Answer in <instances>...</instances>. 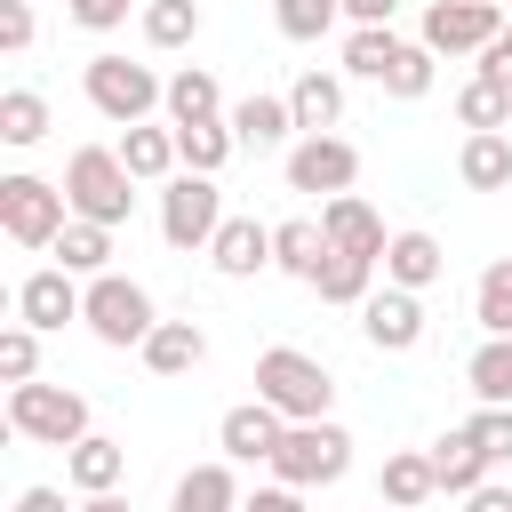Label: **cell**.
I'll use <instances>...</instances> for the list:
<instances>
[{
  "instance_id": "1",
  "label": "cell",
  "mask_w": 512,
  "mask_h": 512,
  "mask_svg": "<svg viewBox=\"0 0 512 512\" xmlns=\"http://www.w3.org/2000/svg\"><path fill=\"white\" fill-rule=\"evenodd\" d=\"M256 400H264V408H280L288 424H320V416H328V400H336V376H328L312 352L272 344V352H256Z\"/></svg>"
},
{
  "instance_id": "2",
  "label": "cell",
  "mask_w": 512,
  "mask_h": 512,
  "mask_svg": "<svg viewBox=\"0 0 512 512\" xmlns=\"http://www.w3.org/2000/svg\"><path fill=\"white\" fill-rule=\"evenodd\" d=\"M80 88H88V104L112 120V128H144L160 104H168V80L152 72V64H128V56H88L80 64Z\"/></svg>"
},
{
  "instance_id": "3",
  "label": "cell",
  "mask_w": 512,
  "mask_h": 512,
  "mask_svg": "<svg viewBox=\"0 0 512 512\" xmlns=\"http://www.w3.org/2000/svg\"><path fill=\"white\" fill-rule=\"evenodd\" d=\"M64 200H72V216L120 232L128 208H136V176L120 168V144H80V152L64 160Z\"/></svg>"
},
{
  "instance_id": "4",
  "label": "cell",
  "mask_w": 512,
  "mask_h": 512,
  "mask_svg": "<svg viewBox=\"0 0 512 512\" xmlns=\"http://www.w3.org/2000/svg\"><path fill=\"white\" fill-rule=\"evenodd\" d=\"M80 320H88V336L96 344H112V352H144V336L160 328V312H152V288L144 280H128V272H104V280H88V304H80Z\"/></svg>"
},
{
  "instance_id": "5",
  "label": "cell",
  "mask_w": 512,
  "mask_h": 512,
  "mask_svg": "<svg viewBox=\"0 0 512 512\" xmlns=\"http://www.w3.org/2000/svg\"><path fill=\"white\" fill-rule=\"evenodd\" d=\"M8 432L40 448H80L88 440V400L64 384H8Z\"/></svg>"
},
{
  "instance_id": "6",
  "label": "cell",
  "mask_w": 512,
  "mask_h": 512,
  "mask_svg": "<svg viewBox=\"0 0 512 512\" xmlns=\"http://www.w3.org/2000/svg\"><path fill=\"white\" fill-rule=\"evenodd\" d=\"M352 472V432L344 424H288V440L272 448V480L280 488H328V480H344Z\"/></svg>"
},
{
  "instance_id": "7",
  "label": "cell",
  "mask_w": 512,
  "mask_h": 512,
  "mask_svg": "<svg viewBox=\"0 0 512 512\" xmlns=\"http://www.w3.org/2000/svg\"><path fill=\"white\" fill-rule=\"evenodd\" d=\"M72 224V200H64V184H48V176H0V232L16 240V248H56V232Z\"/></svg>"
},
{
  "instance_id": "8",
  "label": "cell",
  "mask_w": 512,
  "mask_h": 512,
  "mask_svg": "<svg viewBox=\"0 0 512 512\" xmlns=\"http://www.w3.org/2000/svg\"><path fill=\"white\" fill-rule=\"evenodd\" d=\"M216 232H224V192H216V176L176 168V176L160 184V240H168V248H208Z\"/></svg>"
},
{
  "instance_id": "9",
  "label": "cell",
  "mask_w": 512,
  "mask_h": 512,
  "mask_svg": "<svg viewBox=\"0 0 512 512\" xmlns=\"http://www.w3.org/2000/svg\"><path fill=\"white\" fill-rule=\"evenodd\" d=\"M352 176H360V152L344 136H296L288 144V192H312L328 208V200L352 192Z\"/></svg>"
},
{
  "instance_id": "10",
  "label": "cell",
  "mask_w": 512,
  "mask_h": 512,
  "mask_svg": "<svg viewBox=\"0 0 512 512\" xmlns=\"http://www.w3.org/2000/svg\"><path fill=\"white\" fill-rule=\"evenodd\" d=\"M504 32V16H496V0H432L424 8V48L432 56H480L488 40Z\"/></svg>"
},
{
  "instance_id": "11",
  "label": "cell",
  "mask_w": 512,
  "mask_h": 512,
  "mask_svg": "<svg viewBox=\"0 0 512 512\" xmlns=\"http://www.w3.org/2000/svg\"><path fill=\"white\" fill-rule=\"evenodd\" d=\"M80 304H88V288H80L64 264H40V272L16 280V320L40 328V336H56L64 320H80Z\"/></svg>"
},
{
  "instance_id": "12",
  "label": "cell",
  "mask_w": 512,
  "mask_h": 512,
  "mask_svg": "<svg viewBox=\"0 0 512 512\" xmlns=\"http://www.w3.org/2000/svg\"><path fill=\"white\" fill-rule=\"evenodd\" d=\"M360 336H368L376 352H416V344H424V296L384 280V288L360 304Z\"/></svg>"
},
{
  "instance_id": "13",
  "label": "cell",
  "mask_w": 512,
  "mask_h": 512,
  "mask_svg": "<svg viewBox=\"0 0 512 512\" xmlns=\"http://www.w3.org/2000/svg\"><path fill=\"white\" fill-rule=\"evenodd\" d=\"M288 440V416L280 408H264V400H240V408H224V424H216V448H224V464H272V448Z\"/></svg>"
},
{
  "instance_id": "14",
  "label": "cell",
  "mask_w": 512,
  "mask_h": 512,
  "mask_svg": "<svg viewBox=\"0 0 512 512\" xmlns=\"http://www.w3.org/2000/svg\"><path fill=\"white\" fill-rule=\"evenodd\" d=\"M320 232H328V248H336V256H376V264H384V248H392L384 216H376V208H368L360 192L328 200V208H320Z\"/></svg>"
},
{
  "instance_id": "15",
  "label": "cell",
  "mask_w": 512,
  "mask_h": 512,
  "mask_svg": "<svg viewBox=\"0 0 512 512\" xmlns=\"http://www.w3.org/2000/svg\"><path fill=\"white\" fill-rule=\"evenodd\" d=\"M208 264H216L224 280H256V272L272 264V224H256V216H224V232L208 240Z\"/></svg>"
},
{
  "instance_id": "16",
  "label": "cell",
  "mask_w": 512,
  "mask_h": 512,
  "mask_svg": "<svg viewBox=\"0 0 512 512\" xmlns=\"http://www.w3.org/2000/svg\"><path fill=\"white\" fill-rule=\"evenodd\" d=\"M224 120H232L240 152H280V144L296 136V112H288V96H240Z\"/></svg>"
},
{
  "instance_id": "17",
  "label": "cell",
  "mask_w": 512,
  "mask_h": 512,
  "mask_svg": "<svg viewBox=\"0 0 512 512\" xmlns=\"http://www.w3.org/2000/svg\"><path fill=\"white\" fill-rule=\"evenodd\" d=\"M336 248H328V232L312 224V216H288V224H272V272H288V280H320V264H328Z\"/></svg>"
},
{
  "instance_id": "18",
  "label": "cell",
  "mask_w": 512,
  "mask_h": 512,
  "mask_svg": "<svg viewBox=\"0 0 512 512\" xmlns=\"http://www.w3.org/2000/svg\"><path fill=\"white\" fill-rule=\"evenodd\" d=\"M440 496V472H432V448H400V456H384V480H376V504H392V512H416V504H432Z\"/></svg>"
},
{
  "instance_id": "19",
  "label": "cell",
  "mask_w": 512,
  "mask_h": 512,
  "mask_svg": "<svg viewBox=\"0 0 512 512\" xmlns=\"http://www.w3.org/2000/svg\"><path fill=\"white\" fill-rule=\"evenodd\" d=\"M288 112H296V128L304 136H336V120H344V80L336 72H296V88H288Z\"/></svg>"
},
{
  "instance_id": "20",
  "label": "cell",
  "mask_w": 512,
  "mask_h": 512,
  "mask_svg": "<svg viewBox=\"0 0 512 512\" xmlns=\"http://www.w3.org/2000/svg\"><path fill=\"white\" fill-rule=\"evenodd\" d=\"M440 272H448V248H440L432 232H392V248H384V280H392V288H416V296H424Z\"/></svg>"
},
{
  "instance_id": "21",
  "label": "cell",
  "mask_w": 512,
  "mask_h": 512,
  "mask_svg": "<svg viewBox=\"0 0 512 512\" xmlns=\"http://www.w3.org/2000/svg\"><path fill=\"white\" fill-rule=\"evenodd\" d=\"M208 360V328L200 320H160L152 336H144V368L152 376H192Z\"/></svg>"
},
{
  "instance_id": "22",
  "label": "cell",
  "mask_w": 512,
  "mask_h": 512,
  "mask_svg": "<svg viewBox=\"0 0 512 512\" xmlns=\"http://www.w3.org/2000/svg\"><path fill=\"white\" fill-rule=\"evenodd\" d=\"M64 480H72L80 496H104V488H120V480H128V448H120V440H104V432H88L80 448H64Z\"/></svg>"
},
{
  "instance_id": "23",
  "label": "cell",
  "mask_w": 512,
  "mask_h": 512,
  "mask_svg": "<svg viewBox=\"0 0 512 512\" xmlns=\"http://www.w3.org/2000/svg\"><path fill=\"white\" fill-rule=\"evenodd\" d=\"M432 472H440V488H448V496H472V488H488V472H496V464H488V448L456 424V432H440V440H432Z\"/></svg>"
},
{
  "instance_id": "24",
  "label": "cell",
  "mask_w": 512,
  "mask_h": 512,
  "mask_svg": "<svg viewBox=\"0 0 512 512\" xmlns=\"http://www.w3.org/2000/svg\"><path fill=\"white\" fill-rule=\"evenodd\" d=\"M120 168L136 176V184H168L184 160H176V128H120Z\"/></svg>"
},
{
  "instance_id": "25",
  "label": "cell",
  "mask_w": 512,
  "mask_h": 512,
  "mask_svg": "<svg viewBox=\"0 0 512 512\" xmlns=\"http://www.w3.org/2000/svg\"><path fill=\"white\" fill-rule=\"evenodd\" d=\"M192 120H224V88H216L208 64L168 72V128H192Z\"/></svg>"
},
{
  "instance_id": "26",
  "label": "cell",
  "mask_w": 512,
  "mask_h": 512,
  "mask_svg": "<svg viewBox=\"0 0 512 512\" xmlns=\"http://www.w3.org/2000/svg\"><path fill=\"white\" fill-rule=\"evenodd\" d=\"M56 264H64L72 280H104V272H112V224L72 216V224L56 232Z\"/></svg>"
},
{
  "instance_id": "27",
  "label": "cell",
  "mask_w": 512,
  "mask_h": 512,
  "mask_svg": "<svg viewBox=\"0 0 512 512\" xmlns=\"http://www.w3.org/2000/svg\"><path fill=\"white\" fill-rule=\"evenodd\" d=\"M248 496H240V480H232V464H192L184 480H176V496H168V512H240Z\"/></svg>"
},
{
  "instance_id": "28",
  "label": "cell",
  "mask_w": 512,
  "mask_h": 512,
  "mask_svg": "<svg viewBox=\"0 0 512 512\" xmlns=\"http://www.w3.org/2000/svg\"><path fill=\"white\" fill-rule=\"evenodd\" d=\"M464 384L480 408H512V336H480V352L464 360Z\"/></svg>"
},
{
  "instance_id": "29",
  "label": "cell",
  "mask_w": 512,
  "mask_h": 512,
  "mask_svg": "<svg viewBox=\"0 0 512 512\" xmlns=\"http://www.w3.org/2000/svg\"><path fill=\"white\" fill-rule=\"evenodd\" d=\"M456 120H464L472 136H504V128H512V88H504V80H480V72H472V80L456 88Z\"/></svg>"
},
{
  "instance_id": "30",
  "label": "cell",
  "mask_w": 512,
  "mask_h": 512,
  "mask_svg": "<svg viewBox=\"0 0 512 512\" xmlns=\"http://www.w3.org/2000/svg\"><path fill=\"white\" fill-rule=\"evenodd\" d=\"M456 176H464L472 192H512V136H464Z\"/></svg>"
},
{
  "instance_id": "31",
  "label": "cell",
  "mask_w": 512,
  "mask_h": 512,
  "mask_svg": "<svg viewBox=\"0 0 512 512\" xmlns=\"http://www.w3.org/2000/svg\"><path fill=\"white\" fill-rule=\"evenodd\" d=\"M232 152H240L232 120H192V128H176V160H184L192 176H216V168H224Z\"/></svg>"
},
{
  "instance_id": "32",
  "label": "cell",
  "mask_w": 512,
  "mask_h": 512,
  "mask_svg": "<svg viewBox=\"0 0 512 512\" xmlns=\"http://www.w3.org/2000/svg\"><path fill=\"white\" fill-rule=\"evenodd\" d=\"M400 48H408V40H400L392 24H376V32H344V72H352V80H376V88H384V72L400 64Z\"/></svg>"
},
{
  "instance_id": "33",
  "label": "cell",
  "mask_w": 512,
  "mask_h": 512,
  "mask_svg": "<svg viewBox=\"0 0 512 512\" xmlns=\"http://www.w3.org/2000/svg\"><path fill=\"white\" fill-rule=\"evenodd\" d=\"M40 136H48V96L40 88H0V144L32 152Z\"/></svg>"
},
{
  "instance_id": "34",
  "label": "cell",
  "mask_w": 512,
  "mask_h": 512,
  "mask_svg": "<svg viewBox=\"0 0 512 512\" xmlns=\"http://www.w3.org/2000/svg\"><path fill=\"white\" fill-rule=\"evenodd\" d=\"M472 320H480V336H512V256H496L472 280Z\"/></svg>"
},
{
  "instance_id": "35",
  "label": "cell",
  "mask_w": 512,
  "mask_h": 512,
  "mask_svg": "<svg viewBox=\"0 0 512 512\" xmlns=\"http://www.w3.org/2000/svg\"><path fill=\"white\" fill-rule=\"evenodd\" d=\"M312 288H320V304H368L376 296V256H328Z\"/></svg>"
},
{
  "instance_id": "36",
  "label": "cell",
  "mask_w": 512,
  "mask_h": 512,
  "mask_svg": "<svg viewBox=\"0 0 512 512\" xmlns=\"http://www.w3.org/2000/svg\"><path fill=\"white\" fill-rule=\"evenodd\" d=\"M144 40L152 48H192L200 40V0H144Z\"/></svg>"
},
{
  "instance_id": "37",
  "label": "cell",
  "mask_w": 512,
  "mask_h": 512,
  "mask_svg": "<svg viewBox=\"0 0 512 512\" xmlns=\"http://www.w3.org/2000/svg\"><path fill=\"white\" fill-rule=\"evenodd\" d=\"M0 384H40V328L24 320L0 328Z\"/></svg>"
},
{
  "instance_id": "38",
  "label": "cell",
  "mask_w": 512,
  "mask_h": 512,
  "mask_svg": "<svg viewBox=\"0 0 512 512\" xmlns=\"http://www.w3.org/2000/svg\"><path fill=\"white\" fill-rule=\"evenodd\" d=\"M336 16H344V0H272V24H280V40H320Z\"/></svg>"
},
{
  "instance_id": "39",
  "label": "cell",
  "mask_w": 512,
  "mask_h": 512,
  "mask_svg": "<svg viewBox=\"0 0 512 512\" xmlns=\"http://www.w3.org/2000/svg\"><path fill=\"white\" fill-rule=\"evenodd\" d=\"M384 96H400V104L432 96V48H424V40H408V48H400V64L384 72Z\"/></svg>"
},
{
  "instance_id": "40",
  "label": "cell",
  "mask_w": 512,
  "mask_h": 512,
  "mask_svg": "<svg viewBox=\"0 0 512 512\" xmlns=\"http://www.w3.org/2000/svg\"><path fill=\"white\" fill-rule=\"evenodd\" d=\"M480 448H488V464H512V408H480L472 424H464Z\"/></svg>"
},
{
  "instance_id": "41",
  "label": "cell",
  "mask_w": 512,
  "mask_h": 512,
  "mask_svg": "<svg viewBox=\"0 0 512 512\" xmlns=\"http://www.w3.org/2000/svg\"><path fill=\"white\" fill-rule=\"evenodd\" d=\"M64 8H72L80 32H120L128 24V0H64Z\"/></svg>"
},
{
  "instance_id": "42",
  "label": "cell",
  "mask_w": 512,
  "mask_h": 512,
  "mask_svg": "<svg viewBox=\"0 0 512 512\" xmlns=\"http://www.w3.org/2000/svg\"><path fill=\"white\" fill-rule=\"evenodd\" d=\"M0 48H8V56L32 48V0H0Z\"/></svg>"
},
{
  "instance_id": "43",
  "label": "cell",
  "mask_w": 512,
  "mask_h": 512,
  "mask_svg": "<svg viewBox=\"0 0 512 512\" xmlns=\"http://www.w3.org/2000/svg\"><path fill=\"white\" fill-rule=\"evenodd\" d=\"M480 80H504V88H512V24H504L488 48H480Z\"/></svg>"
},
{
  "instance_id": "44",
  "label": "cell",
  "mask_w": 512,
  "mask_h": 512,
  "mask_svg": "<svg viewBox=\"0 0 512 512\" xmlns=\"http://www.w3.org/2000/svg\"><path fill=\"white\" fill-rule=\"evenodd\" d=\"M344 16H352V32H376V24L400 16V0H344Z\"/></svg>"
},
{
  "instance_id": "45",
  "label": "cell",
  "mask_w": 512,
  "mask_h": 512,
  "mask_svg": "<svg viewBox=\"0 0 512 512\" xmlns=\"http://www.w3.org/2000/svg\"><path fill=\"white\" fill-rule=\"evenodd\" d=\"M240 512H304V488H280V480H272V488H256Z\"/></svg>"
},
{
  "instance_id": "46",
  "label": "cell",
  "mask_w": 512,
  "mask_h": 512,
  "mask_svg": "<svg viewBox=\"0 0 512 512\" xmlns=\"http://www.w3.org/2000/svg\"><path fill=\"white\" fill-rule=\"evenodd\" d=\"M464 512H512V488H504V480H488V488H472V496H464Z\"/></svg>"
},
{
  "instance_id": "47",
  "label": "cell",
  "mask_w": 512,
  "mask_h": 512,
  "mask_svg": "<svg viewBox=\"0 0 512 512\" xmlns=\"http://www.w3.org/2000/svg\"><path fill=\"white\" fill-rule=\"evenodd\" d=\"M16 512H64V488H24Z\"/></svg>"
},
{
  "instance_id": "48",
  "label": "cell",
  "mask_w": 512,
  "mask_h": 512,
  "mask_svg": "<svg viewBox=\"0 0 512 512\" xmlns=\"http://www.w3.org/2000/svg\"><path fill=\"white\" fill-rule=\"evenodd\" d=\"M80 512H136V504H128L120 488H104V496H80Z\"/></svg>"
},
{
  "instance_id": "49",
  "label": "cell",
  "mask_w": 512,
  "mask_h": 512,
  "mask_svg": "<svg viewBox=\"0 0 512 512\" xmlns=\"http://www.w3.org/2000/svg\"><path fill=\"white\" fill-rule=\"evenodd\" d=\"M368 512H392V504H368Z\"/></svg>"
}]
</instances>
